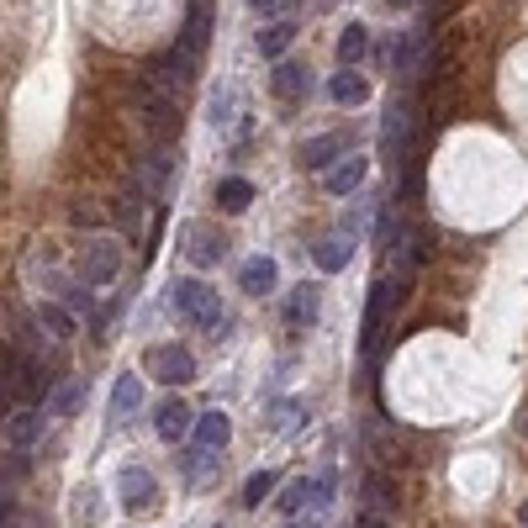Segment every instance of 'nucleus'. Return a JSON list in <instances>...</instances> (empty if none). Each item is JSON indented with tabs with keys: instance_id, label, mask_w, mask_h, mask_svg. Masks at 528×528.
I'll list each match as a JSON object with an SVG mask.
<instances>
[{
	"instance_id": "nucleus-1",
	"label": "nucleus",
	"mask_w": 528,
	"mask_h": 528,
	"mask_svg": "<svg viewBox=\"0 0 528 528\" xmlns=\"http://www.w3.org/2000/svg\"><path fill=\"white\" fill-rule=\"evenodd\" d=\"M169 301H175V312H180V317H191V323L206 328V333L228 328V312H222V301H217V291L206 286V280H175Z\"/></svg>"
},
{
	"instance_id": "nucleus-2",
	"label": "nucleus",
	"mask_w": 528,
	"mask_h": 528,
	"mask_svg": "<svg viewBox=\"0 0 528 528\" xmlns=\"http://www.w3.org/2000/svg\"><path fill=\"white\" fill-rule=\"evenodd\" d=\"M407 138H412V101L396 96L386 106V122H381V159H386V169L407 164Z\"/></svg>"
},
{
	"instance_id": "nucleus-3",
	"label": "nucleus",
	"mask_w": 528,
	"mask_h": 528,
	"mask_svg": "<svg viewBox=\"0 0 528 528\" xmlns=\"http://www.w3.org/2000/svg\"><path fill=\"white\" fill-rule=\"evenodd\" d=\"M143 370L164 386H191L196 381V360H191V349H180V344H154L143 354Z\"/></svg>"
},
{
	"instance_id": "nucleus-4",
	"label": "nucleus",
	"mask_w": 528,
	"mask_h": 528,
	"mask_svg": "<svg viewBox=\"0 0 528 528\" xmlns=\"http://www.w3.org/2000/svg\"><path fill=\"white\" fill-rule=\"evenodd\" d=\"M132 106H138V117H143V127L154 132V138H169V132H175V96H164L154 80L132 85Z\"/></svg>"
},
{
	"instance_id": "nucleus-5",
	"label": "nucleus",
	"mask_w": 528,
	"mask_h": 528,
	"mask_svg": "<svg viewBox=\"0 0 528 528\" xmlns=\"http://www.w3.org/2000/svg\"><path fill=\"white\" fill-rule=\"evenodd\" d=\"M117 492H122L127 513H154V507H159V481L148 476L143 465H122L117 470Z\"/></svg>"
},
{
	"instance_id": "nucleus-6",
	"label": "nucleus",
	"mask_w": 528,
	"mask_h": 528,
	"mask_svg": "<svg viewBox=\"0 0 528 528\" xmlns=\"http://www.w3.org/2000/svg\"><path fill=\"white\" fill-rule=\"evenodd\" d=\"M122 270V254H117V243H90L85 259H80V275H85V286H111Z\"/></svg>"
},
{
	"instance_id": "nucleus-7",
	"label": "nucleus",
	"mask_w": 528,
	"mask_h": 528,
	"mask_svg": "<svg viewBox=\"0 0 528 528\" xmlns=\"http://www.w3.org/2000/svg\"><path fill=\"white\" fill-rule=\"evenodd\" d=\"M191 69H196V59H191L185 48H175L169 59H159L154 69H148V80H154V85L164 90V96H180V90L191 85Z\"/></svg>"
},
{
	"instance_id": "nucleus-8",
	"label": "nucleus",
	"mask_w": 528,
	"mask_h": 528,
	"mask_svg": "<svg viewBox=\"0 0 528 528\" xmlns=\"http://www.w3.org/2000/svg\"><path fill=\"white\" fill-rule=\"evenodd\" d=\"M196 418H201V412H191V407L180 402V396H169V402L159 407L154 428H159V439H164V444H180L185 433H196Z\"/></svg>"
},
{
	"instance_id": "nucleus-9",
	"label": "nucleus",
	"mask_w": 528,
	"mask_h": 528,
	"mask_svg": "<svg viewBox=\"0 0 528 528\" xmlns=\"http://www.w3.org/2000/svg\"><path fill=\"white\" fill-rule=\"evenodd\" d=\"M138 407H143V381L127 370V375H117V386H111V423H132Z\"/></svg>"
},
{
	"instance_id": "nucleus-10",
	"label": "nucleus",
	"mask_w": 528,
	"mask_h": 528,
	"mask_svg": "<svg viewBox=\"0 0 528 528\" xmlns=\"http://www.w3.org/2000/svg\"><path fill=\"white\" fill-rule=\"evenodd\" d=\"M185 254H191L196 264H217L222 254H228V238H222L217 228H206V222H191V228H185Z\"/></svg>"
},
{
	"instance_id": "nucleus-11",
	"label": "nucleus",
	"mask_w": 528,
	"mask_h": 528,
	"mask_svg": "<svg viewBox=\"0 0 528 528\" xmlns=\"http://www.w3.org/2000/svg\"><path fill=\"white\" fill-rule=\"evenodd\" d=\"M317 312H323V286H312V280H307V286H296L291 301H286V323L291 328H312Z\"/></svg>"
},
{
	"instance_id": "nucleus-12",
	"label": "nucleus",
	"mask_w": 528,
	"mask_h": 528,
	"mask_svg": "<svg viewBox=\"0 0 528 528\" xmlns=\"http://www.w3.org/2000/svg\"><path fill=\"white\" fill-rule=\"evenodd\" d=\"M344 148H349L344 132H317V138L301 143V169H328L333 154H344Z\"/></svg>"
},
{
	"instance_id": "nucleus-13",
	"label": "nucleus",
	"mask_w": 528,
	"mask_h": 528,
	"mask_svg": "<svg viewBox=\"0 0 528 528\" xmlns=\"http://www.w3.org/2000/svg\"><path fill=\"white\" fill-rule=\"evenodd\" d=\"M206 37H212V6L206 0H191V16H185V32H180V48L191 53V59H201Z\"/></svg>"
},
{
	"instance_id": "nucleus-14",
	"label": "nucleus",
	"mask_w": 528,
	"mask_h": 528,
	"mask_svg": "<svg viewBox=\"0 0 528 528\" xmlns=\"http://www.w3.org/2000/svg\"><path fill=\"white\" fill-rule=\"evenodd\" d=\"M365 175H370V164L349 154L344 164H333V169H328V175H323V185H328V196H354V191L365 185Z\"/></svg>"
},
{
	"instance_id": "nucleus-15",
	"label": "nucleus",
	"mask_w": 528,
	"mask_h": 528,
	"mask_svg": "<svg viewBox=\"0 0 528 528\" xmlns=\"http://www.w3.org/2000/svg\"><path fill=\"white\" fill-rule=\"evenodd\" d=\"M349 254H354V233H333V238H323V243H312V259H317V270H323V275L344 270Z\"/></svg>"
},
{
	"instance_id": "nucleus-16",
	"label": "nucleus",
	"mask_w": 528,
	"mask_h": 528,
	"mask_svg": "<svg viewBox=\"0 0 528 528\" xmlns=\"http://www.w3.org/2000/svg\"><path fill=\"white\" fill-rule=\"evenodd\" d=\"M270 85H275L280 101H301V96L312 90V74H307V64H275Z\"/></svg>"
},
{
	"instance_id": "nucleus-17",
	"label": "nucleus",
	"mask_w": 528,
	"mask_h": 528,
	"mask_svg": "<svg viewBox=\"0 0 528 528\" xmlns=\"http://www.w3.org/2000/svg\"><path fill=\"white\" fill-rule=\"evenodd\" d=\"M238 286L249 291V296H270L275 291V259H264V254H254L249 264L238 270Z\"/></svg>"
},
{
	"instance_id": "nucleus-18",
	"label": "nucleus",
	"mask_w": 528,
	"mask_h": 528,
	"mask_svg": "<svg viewBox=\"0 0 528 528\" xmlns=\"http://www.w3.org/2000/svg\"><path fill=\"white\" fill-rule=\"evenodd\" d=\"M365 53H370V27H365V22H349L344 32H338V64L354 69Z\"/></svg>"
},
{
	"instance_id": "nucleus-19",
	"label": "nucleus",
	"mask_w": 528,
	"mask_h": 528,
	"mask_svg": "<svg viewBox=\"0 0 528 528\" xmlns=\"http://www.w3.org/2000/svg\"><path fill=\"white\" fill-rule=\"evenodd\" d=\"M37 433H43V412H37V402H32L27 412H16V418H11L6 439H11V449H32Z\"/></svg>"
},
{
	"instance_id": "nucleus-20",
	"label": "nucleus",
	"mask_w": 528,
	"mask_h": 528,
	"mask_svg": "<svg viewBox=\"0 0 528 528\" xmlns=\"http://www.w3.org/2000/svg\"><path fill=\"white\" fill-rule=\"evenodd\" d=\"M328 96H333L338 106H360V101H370V85H365V74H354V69H344V74H333Z\"/></svg>"
},
{
	"instance_id": "nucleus-21",
	"label": "nucleus",
	"mask_w": 528,
	"mask_h": 528,
	"mask_svg": "<svg viewBox=\"0 0 528 528\" xmlns=\"http://www.w3.org/2000/svg\"><path fill=\"white\" fill-rule=\"evenodd\" d=\"M228 439H233L228 412H201V418H196V444H206V449H222Z\"/></svg>"
},
{
	"instance_id": "nucleus-22",
	"label": "nucleus",
	"mask_w": 528,
	"mask_h": 528,
	"mask_svg": "<svg viewBox=\"0 0 528 528\" xmlns=\"http://www.w3.org/2000/svg\"><path fill=\"white\" fill-rule=\"evenodd\" d=\"M217 201H222V212H249V206H254V185L249 180H243V175H228V180H222L217 185Z\"/></svg>"
},
{
	"instance_id": "nucleus-23",
	"label": "nucleus",
	"mask_w": 528,
	"mask_h": 528,
	"mask_svg": "<svg viewBox=\"0 0 528 528\" xmlns=\"http://www.w3.org/2000/svg\"><path fill=\"white\" fill-rule=\"evenodd\" d=\"M291 43H296V27H291V22H275V27L259 32V53H264V59H280Z\"/></svg>"
},
{
	"instance_id": "nucleus-24",
	"label": "nucleus",
	"mask_w": 528,
	"mask_h": 528,
	"mask_svg": "<svg viewBox=\"0 0 528 528\" xmlns=\"http://www.w3.org/2000/svg\"><path fill=\"white\" fill-rule=\"evenodd\" d=\"M37 323H43V333H48V338H69V333H74L69 307H53V301H43V307H37Z\"/></svg>"
},
{
	"instance_id": "nucleus-25",
	"label": "nucleus",
	"mask_w": 528,
	"mask_h": 528,
	"mask_svg": "<svg viewBox=\"0 0 528 528\" xmlns=\"http://www.w3.org/2000/svg\"><path fill=\"white\" fill-rule=\"evenodd\" d=\"M270 492H275V470H254V476L243 481V497H238V502H243V507H259Z\"/></svg>"
},
{
	"instance_id": "nucleus-26",
	"label": "nucleus",
	"mask_w": 528,
	"mask_h": 528,
	"mask_svg": "<svg viewBox=\"0 0 528 528\" xmlns=\"http://www.w3.org/2000/svg\"><path fill=\"white\" fill-rule=\"evenodd\" d=\"M365 502H370V513H381V507L396 502V486L386 476H365Z\"/></svg>"
},
{
	"instance_id": "nucleus-27",
	"label": "nucleus",
	"mask_w": 528,
	"mask_h": 528,
	"mask_svg": "<svg viewBox=\"0 0 528 528\" xmlns=\"http://www.w3.org/2000/svg\"><path fill=\"white\" fill-rule=\"evenodd\" d=\"M307 502H312V481L301 476V481H291V486H286V497H280V513H286V518H296Z\"/></svg>"
},
{
	"instance_id": "nucleus-28",
	"label": "nucleus",
	"mask_w": 528,
	"mask_h": 528,
	"mask_svg": "<svg viewBox=\"0 0 528 528\" xmlns=\"http://www.w3.org/2000/svg\"><path fill=\"white\" fill-rule=\"evenodd\" d=\"M80 402H85V386H80V381H64L59 391H53V412H59V418H69Z\"/></svg>"
},
{
	"instance_id": "nucleus-29",
	"label": "nucleus",
	"mask_w": 528,
	"mask_h": 528,
	"mask_svg": "<svg viewBox=\"0 0 528 528\" xmlns=\"http://www.w3.org/2000/svg\"><path fill=\"white\" fill-rule=\"evenodd\" d=\"M212 465H217V449L196 444L191 455H185V476H191V481H201V476H206V470H212Z\"/></svg>"
},
{
	"instance_id": "nucleus-30",
	"label": "nucleus",
	"mask_w": 528,
	"mask_h": 528,
	"mask_svg": "<svg viewBox=\"0 0 528 528\" xmlns=\"http://www.w3.org/2000/svg\"><path fill=\"white\" fill-rule=\"evenodd\" d=\"M169 169H175L169 148H154V154H148V164H143V175H148V185H164V180H169Z\"/></svg>"
},
{
	"instance_id": "nucleus-31",
	"label": "nucleus",
	"mask_w": 528,
	"mask_h": 528,
	"mask_svg": "<svg viewBox=\"0 0 528 528\" xmlns=\"http://www.w3.org/2000/svg\"><path fill=\"white\" fill-rule=\"evenodd\" d=\"M296 423H301V407H296V402H275V407H270V428H275V433H286V428H296Z\"/></svg>"
},
{
	"instance_id": "nucleus-32",
	"label": "nucleus",
	"mask_w": 528,
	"mask_h": 528,
	"mask_svg": "<svg viewBox=\"0 0 528 528\" xmlns=\"http://www.w3.org/2000/svg\"><path fill=\"white\" fill-rule=\"evenodd\" d=\"M333 486H338L333 470H323V476L312 481V507H328V502H333Z\"/></svg>"
},
{
	"instance_id": "nucleus-33",
	"label": "nucleus",
	"mask_w": 528,
	"mask_h": 528,
	"mask_svg": "<svg viewBox=\"0 0 528 528\" xmlns=\"http://www.w3.org/2000/svg\"><path fill=\"white\" fill-rule=\"evenodd\" d=\"M354 528H391V523H386L381 513H365V518H360V523H354Z\"/></svg>"
},
{
	"instance_id": "nucleus-34",
	"label": "nucleus",
	"mask_w": 528,
	"mask_h": 528,
	"mask_svg": "<svg viewBox=\"0 0 528 528\" xmlns=\"http://www.w3.org/2000/svg\"><path fill=\"white\" fill-rule=\"evenodd\" d=\"M249 6H254V11H264V16H270V11L280 6V0H249Z\"/></svg>"
},
{
	"instance_id": "nucleus-35",
	"label": "nucleus",
	"mask_w": 528,
	"mask_h": 528,
	"mask_svg": "<svg viewBox=\"0 0 528 528\" xmlns=\"http://www.w3.org/2000/svg\"><path fill=\"white\" fill-rule=\"evenodd\" d=\"M386 6H412V0H386Z\"/></svg>"
},
{
	"instance_id": "nucleus-36",
	"label": "nucleus",
	"mask_w": 528,
	"mask_h": 528,
	"mask_svg": "<svg viewBox=\"0 0 528 528\" xmlns=\"http://www.w3.org/2000/svg\"><path fill=\"white\" fill-rule=\"evenodd\" d=\"M286 528H317V523H286Z\"/></svg>"
},
{
	"instance_id": "nucleus-37",
	"label": "nucleus",
	"mask_w": 528,
	"mask_h": 528,
	"mask_svg": "<svg viewBox=\"0 0 528 528\" xmlns=\"http://www.w3.org/2000/svg\"><path fill=\"white\" fill-rule=\"evenodd\" d=\"M523 439H528V418H523Z\"/></svg>"
}]
</instances>
